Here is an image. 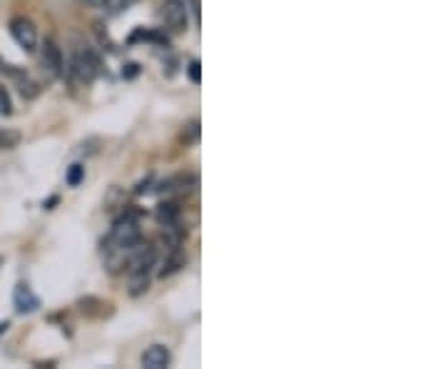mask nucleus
<instances>
[{"mask_svg": "<svg viewBox=\"0 0 448 369\" xmlns=\"http://www.w3.org/2000/svg\"><path fill=\"white\" fill-rule=\"evenodd\" d=\"M70 78L75 82H80V85H90V82L97 78L100 73V60L93 51H87V48H80V51H75L73 60H70Z\"/></svg>", "mask_w": 448, "mask_h": 369, "instance_id": "nucleus-1", "label": "nucleus"}, {"mask_svg": "<svg viewBox=\"0 0 448 369\" xmlns=\"http://www.w3.org/2000/svg\"><path fill=\"white\" fill-rule=\"evenodd\" d=\"M140 242V227H137L135 217H120L112 227L110 237H107V247L112 250H132Z\"/></svg>", "mask_w": 448, "mask_h": 369, "instance_id": "nucleus-2", "label": "nucleus"}, {"mask_svg": "<svg viewBox=\"0 0 448 369\" xmlns=\"http://www.w3.org/2000/svg\"><path fill=\"white\" fill-rule=\"evenodd\" d=\"M40 68H43L48 80H57L65 73V57H62L60 45L53 38H48L40 48Z\"/></svg>", "mask_w": 448, "mask_h": 369, "instance_id": "nucleus-3", "label": "nucleus"}, {"mask_svg": "<svg viewBox=\"0 0 448 369\" xmlns=\"http://www.w3.org/2000/svg\"><path fill=\"white\" fill-rule=\"evenodd\" d=\"M162 18L172 33H185L189 26V6L187 0H165L162 3Z\"/></svg>", "mask_w": 448, "mask_h": 369, "instance_id": "nucleus-4", "label": "nucleus"}, {"mask_svg": "<svg viewBox=\"0 0 448 369\" xmlns=\"http://www.w3.org/2000/svg\"><path fill=\"white\" fill-rule=\"evenodd\" d=\"M10 35L15 38V43L23 48L25 53L37 51V28L32 26V20L28 18H12L10 20Z\"/></svg>", "mask_w": 448, "mask_h": 369, "instance_id": "nucleus-5", "label": "nucleus"}, {"mask_svg": "<svg viewBox=\"0 0 448 369\" xmlns=\"http://www.w3.org/2000/svg\"><path fill=\"white\" fill-rule=\"evenodd\" d=\"M169 359H172V354H169V350L165 344H152V347L142 354L140 362H142L144 369H165V367H169Z\"/></svg>", "mask_w": 448, "mask_h": 369, "instance_id": "nucleus-6", "label": "nucleus"}, {"mask_svg": "<svg viewBox=\"0 0 448 369\" xmlns=\"http://www.w3.org/2000/svg\"><path fill=\"white\" fill-rule=\"evenodd\" d=\"M12 305H15V312L18 314H28V312H35L40 302L37 297L32 294V289L28 285H18L15 287V294H12Z\"/></svg>", "mask_w": 448, "mask_h": 369, "instance_id": "nucleus-7", "label": "nucleus"}, {"mask_svg": "<svg viewBox=\"0 0 448 369\" xmlns=\"http://www.w3.org/2000/svg\"><path fill=\"white\" fill-rule=\"evenodd\" d=\"M180 217V207L174 205V202H162L157 207V219H160V225H174Z\"/></svg>", "mask_w": 448, "mask_h": 369, "instance_id": "nucleus-8", "label": "nucleus"}, {"mask_svg": "<svg viewBox=\"0 0 448 369\" xmlns=\"http://www.w3.org/2000/svg\"><path fill=\"white\" fill-rule=\"evenodd\" d=\"M149 287V272H132L130 275V294L140 297L142 292H147Z\"/></svg>", "mask_w": 448, "mask_h": 369, "instance_id": "nucleus-9", "label": "nucleus"}, {"mask_svg": "<svg viewBox=\"0 0 448 369\" xmlns=\"http://www.w3.org/2000/svg\"><path fill=\"white\" fill-rule=\"evenodd\" d=\"M20 140V135L15 130H6V127H0V150H8V147H15Z\"/></svg>", "mask_w": 448, "mask_h": 369, "instance_id": "nucleus-10", "label": "nucleus"}, {"mask_svg": "<svg viewBox=\"0 0 448 369\" xmlns=\"http://www.w3.org/2000/svg\"><path fill=\"white\" fill-rule=\"evenodd\" d=\"M85 3L90 8H95V10H107V13L118 10V8H124L120 0H85Z\"/></svg>", "mask_w": 448, "mask_h": 369, "instance_id": "nucleus-11", "label": "nucleus"}, {"mask_svg": "<svg viewBox=\"0 0 448 369\" xmlns=\"http://www.w3.org/2000/svg\"><path fill=\"white\" fill-rule=\"evenodd\" d=\"M185 262H187V257H182V255L169 257V260H167V267L162 269V277H167V275H172V272H177L180 267H185Z\"/></svg>", "mask_w": 448, "mask_h": 369, "instance_id": "nucleus-12", "label": "nucleus"}, {"mask_svg": "<svg viewBox=\"0 0 448 369\" xmlns=\"http://www.w3.org/2000/svg\"><path fill=\"white\" fill-rule=\"evenodd\" d=\"M10 113H12L10 95H8L6 85H0V115H10Z\"/></svg>", "mask_w": 448, "mask_h": 369, "instance_id": "nucleus-13", "label": "nucleus"}, {"mask_svg": "<svg viewBox=\"0 0 448 369\" xmlns=\"http://www.w3.org/2000/svg\"><path fill=\"white\" fill-rule=\"evenodd\" d=\"M82 175H85V168L82 165H73L68 172V185H77L82 180Z\"/></svg>", "mask_w": 448, "mask_h": 369, "instance_id": "nucleus-14", "label": "nucleus"}, {"mask_svg": "<svg viewBox=\"0 0 448 369\" xmlns=\"http://www.w3.org/2000/svg\"><path fill=\"white\" fill-rule=\"evenodd\" d=\"M189 80L199 82V63H197V60H192V63H189Z\"/></svg>", "mask_w": 448, "mask_h": 369, "instance_id": "nucleus-15", "label": "nucleus"}, {"mask_svg": "<svg viewBox=\"0 0 448 369\" xmlns=\"http://www.w3.org/2000/svg\"><path fill=\"white\" fill-rule=\"evenodd\" d=\"M8 327H10L8 322H0V334H3V332H8Z\"/></svg>", "mask_w": 448, "mask_h": 369, "instance_id": "nucleus-16", "label": "nucleus"}, {"mask_svg": "<svg viewBox=\"0 0 448 369\" xmlns=\"http://www.w3.org/2000/svg\"><path fill=\"white\" fill-rule=\"evenodd\" d=\"M120 3H122V6L127 8V6H132V3H137V0H120Z\"/></svg>", "mask_w": 448, "mask_h": 369, "instance_id": "nucleus-17", "label": "nucleus"}]
</instances>
